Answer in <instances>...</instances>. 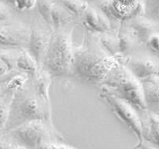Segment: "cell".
I'll return each instance as SVG.
<instances>
[{"instance_id": "cell-18", "label": "cell", "mask_w": 159, "mask_h": 149, "mask_svg": "<svg viewBox=\"0 0 159 149\" xmlns=\"http://www.w3.org/2000/svg\"><path fill=\"white\" fill-rule=\"evenodd\" d=\"M16 69L28 77L35 78L38 75L39 66L32 57L29 55L26 50H23L16 57Z\"/></svg>"}, {"instance_id": "cell-7", "label": "cell", "mask_w": 159, "mask_h": 149, "mask_svg": "<svg viewBox=\"0 0 159 149\" xmlns=\"http://www.w3.org/2000/svg\"><path fill=\"white\" fill-rule=\"evenodd\" d=\"M100 10L109 19L120 23L128 22L139 15L145 10L143 3L139 1H105L101 2Z\"/></svg>"}, {"instance_id": "cell-8", "label": "cell", "mask_w": 159, "mask_h": 149, "mask_svg": "<svg viewBox=\"0 0 159 149\" xmlns=\"http://www.w3.org/2000/svg\"><path fill=\"white\" fill-rule=\"evenodd\" d=\"M51 33L41 24H35L30 30V35L26 51L33 58L39 67L42 65L43 58L47 50V45L51 37Z\"/></svg>"}, {"instance_id": "cell-23", "label": "cell", "mask_w": 159, "mask_h": 149, "mask_svg": "<svg viewBox=\"0 0 159 149\" xmlns=\"http://www.w3.org/2000/svg\"><path fill=\"white\" fill-rule=\"evenodd\" d=\"M9 116V104L5 100H0V131L4 130Z\"/></svg>"}, {"instance_id": "cell-28", "label": "cell", "mask_w": 159, "mask_h": 149, "mask_svg": "<svg viewBox=\"0 0 159 149\" xmlns=\"http://www.w3.org/2000/svg\"><path fill=\"white\" fill-rule=\"evenodd\" d=\"M11 142H10L5 137H3L0 134V149H10Z\"/></svg>"}, {"instance_id": "cell-24", "label": "cell", "mask_w": 159, "mask_h": 149, "mask_svg": "<svg viewBox=\"0 0 159 149\" xmlns=\"http://www.w3.org/2000/svg\"><path fill=\"white\" fill-rule=\"evenodd\" d=\"M13 71L14 69H12L11 66L7 65L4 61V59L0 57V84L3 83L5 81V77Z\"/></svg>"}, {"instance_id": "cell-33", "label": "cell", "mask_w": 159, "mask_h": 149, "mask_svg": "<svg viewBox=\"0 0 159 149\" xmlns=\"http://www.w3.org/2000/svg\"><path fill=\"white\" fill-rule=\"evenodd\" d=\"M0 133H1V131H0Z\"/></svg>"}, {"instance_id": "cell-25", "label": "cell", "mask_w": 159, "mask_h": 149, "mask_svg": "<svg viewBox=\"0 0 159 149\" xmlns=\"http://www.w3.org/2000/svg\"><path fill=\"white\" fill-rule=\"evenodd\" d=\"M145 46L151 51H153L155 53H157L158 52V33H156L154 35H152L147 40V42L145 43Z\"/></svg>"}, {"instance_id": "cell-32", "label": "cell", "mask_w": 159, "mask_h": 149, "mask_svg": "<svg viewBox=\"0 0 159 149\" xmlns=\"http://www.w3.org/2000/svg\"><path fill=\"white\" fill-rule=\"evenodd\" d=\"M10 149H28V148L25 147L21 146V145L17 144V143H15V142H11V147H10Z\"/></svg>"}, {"instance_id": "cell-16", "label": "cell", "mask_w": 159, "mask_h": 149, "mask_svg": "<svg viewBox=\"0 0 159 149\" xmlns=\"http://www.w3.org/2000/svg\"><path fill=\"white\" fill-rule=\"evenodd\" d=\"M143 97L147 108L158 106V76L140 82Z\"/></svg>"}, {"instance_id": "cell-20", "label": "cell", "mask_w": 159, "mask_h": 149, "mask_svg": "<svg viewBox=\"0 0 159 149\" xmlns=\"http://www.w3.org/2000/svg\"><path fill=\"white\" fill-rule=\"evenodd\" d=\"M27 79H28V76L24 74V73L13 74L4 82L5 83L4 91L6 93H12L13 94L16 91H18L20 88H22L23 86H25Z\"/></svg>"}, {"instance_id": "cell-10", "label": "cell", "mask_w": 159, "mask_h": 149, "mask_svg": "<svg viewBox=\"0 0 159 149\" xmlns=\"http://www.w3.org/2000/svg\"><path fill=\"white\" fill-rule=\"evenodd\" d=\"M122 64L139 82L158 76V65L150 59H127Z\"/></svg>"}, {"instance_id": "cell-19", "label": "cell", "mask_w": 159, "mask_h": 149, "mask_svg": "<svg viewBox=\"0 0 159 149\" xmlns=\"http://www.w3.org/2000/svg\"><path fill=\"white\" fill-rule=\"evenodd\" d=\"M96 39L102 47V49L106 52H108L110 56L116 58L121 64V59L118 53V46H117V38L116 35L110 33H100L97 35Z\"/></svg>"}, {"instance_id": "cell-30", "label": "cell", "mask_w": 159, "mask_h": 149, "mask_svg": "<svg viewBox=\"0 0 159 149\" xmlns=\"http://www.w3.org/2000/svg\"><path fill=\"white\" fill-rule=\"evenodd\" d=\"M139 147H141V149H157V147L155 146L153 147V146L150 145V143L147 142V141H144V140L143 141V143L141 144Z\"/></svg>"}, {"instance_id": "cell-5", "label": "cell", "mask_w": 159, "mask_h": 149, "mask_svg": "<svg viewBox=\"0 0 159 149\" xmlns=\"http://www.w3.org/2000/svg\"><path fill=\"white\" fill-rule=\"evenodd\" d=\"M52 126L43 121L26 122L10 131V134L15 143L21 145L28 149H36L44 143L52 142L50 140Z\"/></svg>"}, {"instance_id": "cell-11", "label": "cell", "mask_w": 159, "mask_h": 149, "mask_svg": "<svg viewBox=\"0 0 159 149\" xmlns=\"http://www.w3.org/2000/svg\"><path fill=\"white\" fill-rule=\"evenodd\" d=\"M82 24L92 33H105L111 31V22L101 10L89 5L81 15Z\"/></svg>"}, {"instance_id": "cell-15", "label": "cell", "mask_w": 159, "mask_h": 149, "mask_svg": "<svg viewBox=\"0 0 159 149\" xmlns=\"http://www.w3.org/2000/svg\"><path fill=\"white\" fill-rule=\"evenodd\" d=\"M158 114L155 112L150 111L144 121H142L143 139L155 147L158 146Z\"/></svg>"}, {"instance_id": "cell-9", "label": "cell", "mask_w": 159, "mask_h": 149, "mask_svg": "<svg viewBox=\"0 0 159 149\" xmlns=\"http://www.w3.org/2000/svg\"><path fill=\"white\" fill-rule=\"evenodd\" d=\"M29 35L30 30L21 24L0 25V45L4 46L26 47Z\"/></svg>"}, {"instance_id": "cell-12", "label": "cell", "mask_w": 159, "mask_h": 149, "mask_svg": "<svg viewBox=\"0 0 159 149\" xmlns=\"http://www.w3.org/2000/svg\"><path fill=\"white\" fill-rule=\"evenodd\" d=\"M127 24L135 35L137 43L140 44L145 45V43L152 35L157 33L156 23L143 15H139L130 19Z\"/></svg>"}, {"instance_id": "cell-26", "label": "cell", "mask_w": 159, "mask_h": 149, "mask_svg": "<svg viewBox=\"0 0 159 149\" xmlns=\"http://www.w3.org/2000/svg\"><path fill=\"white\" fill-rule=\"evenodd\" d=\"M13 4L19 11H24L32 9L33 7L36 6V1H15Z\"/></svg>"}, {"instance_id": "cell-13", "label": "cell", "mask_w": 159, "mask_h": 149, "mask_svg": "<svg viewBox=\"0 0 159 149\" xmlns=\"http://www.w3.org/2000/svg\"><path fill=\"white\" fill-rule=\"evenodd\" d=\"M116 38L118 53L121 59V64H122L127 59H129L128 56L133 51L137 41L127 22L121 23L120 28L116 34Z\"/></svg>"}, {"instance_id": "cell-29", "label": "cell", "mask_w": 159, "mask_h": 149, "mask_svg": "<svg viewBox=\"0 0 159 149\" xmlns=\"http://www.w3.org/2000/svg\"><path fill=\"white\" fill-rule=\"evenodd\" d=\"M36 149H55L54 146H53V142H47V143H44L41 146L38 147Z\"/></svg>"}, {"instance_id": "cell-14", "label": "cell", "mask_w": 159, "mask_h": 149, "mask_svg": "<svg viewBox=\"0 0 159 149\" xmlns=\"http://www.w3.org/2000/svg\"><path fill=\"white\" fill-rule=\"evenodd\" d=\"M35 78L36 79L34 83V89L42 102L43 107L45 108L47 122L49 123V125L52 126L51 100H50V96H49V88H50L52 79L44 72L39 75H37Z\"/></svg>"}, {"instance_id": "cell-22", "label": "cell", "mask_w": 159, "mask_h": 149, "mask_svg": "<svg viewBox=\"0 0 159 149\" xmlns=\"http://www.w3.org/2000/svg\"><path fill=\"white\" fill-rule=\"evenodd\" d=\"M53 4L54 2H49V1L36 2V7L39 11V14L41 17L43 21L50 27H51V12Z\"/></svg>"}, {"instance_id": "cell-2", "label": "cell", "mask_w": 159, "mask_h": 149, "mask_svg": "<svg viewBox=\"0 0 159 149\" xmlns=\"http://www.w3.org/2000/svg\"><path fill=\"white\" fill-rule=\"evenodd\" d=\"M74 27L75 25L69 30L61 29L52 33L41 65L43 72L51 79L65 78L72 74Z\"/></svg>"}, {"instance_id": "cell-17", "label": "cell", "mask_w": 159, "mask_h": 149, "mask_svg": "<svg viewBox=\"0 0 159 149\" xmlns=\"http://www.w3.org/2000/svg\"><path fill=\"white\" fill-rule=\"evenodd\" d=\"M74 19V16L63 5L54 3L51 12V28L53 32L64 29Z\"/></svg>"}, {"instance_id": "cell-27", "label": "cell", "mask_w": 159, "mask_h": 149, "mask_svg": "<svg viewBox=\"0 0 159 149\" xmlns=\"http://www.w3.org/2000/svg\"><path fill=\"white\" fill-rule=\"evenodd\" d=\"M10 17V11L8 8L3 3L0 2V24L7 20Z\"/></svg>"}, {"instance_id": "cell-21", "label": "cell", "mask_w": 159, "mask_h": 149, "mask_svg": "<svg viewBox=\"0 0 159 149\" xmlns=\"http://www.w3.org/2000/svg\"><path fill=\"white\" fill-rule=\"evenodd\" d=\"M61 5L74 17L75 16L81 17V15L83 14L85 10L88 8L89 4L88 2H83V1H66V2H62Z\"/></svg>"}, {"instance_id": "cell-3", "label": "cell", "mask_w": 159, "mask_h": 149, "mask_svg": "<svg viewBox=\"0 0 159 149\" xmlns=\"http://www.w3.org/2000/svg\"><path fill=\"white\" fill-rule=\"evenodd\" d=\"M103 92L122 99L136 111H146L140 82L131 74L123 64L115 67L102 83Z\"/></svg>"}, {"instance_id": "cell-4", "label": "cell", "mask_w": 159, "mask_h": 149, "mask_svg": "<svg viewBox=\"0 0 159 149\" xmlns=\"http://www.w3.org/2000/svg\"><path fill=\"white\" fill-rule=\"evenodd\" d=\"M33 121H43L49 125L45 108L35 89L23 86L11 95L9 103V116L5 129L11 130Z\"/></svg>"}, {"instance_id": "cell-31", "label": "cell", "mask_w": 159, "mask_h": 149, "mask_svg": "<svg viewBox=\"0 0 159 149\" xmlns=\"http://www.w3.org/2000/svg\"><path fill=\"white\" fill-rule=\"evenodd\" d=\"M53 146H54V148L55 149H75L71 147H68L66 145L64 144H60V143H53Z\"/></svg>"}, {"instance_id": "cell-1", "label": "cell", "mask_w": 159, "mask_h": 149, "mask_svg": "<svg viewBox=\"0 0 159 149\" xmlns=\"http://www.w3.org/2000/svg\"><path fill=\"white\" fill-rule=\"evenodd\" d=\"M119 64L116 58L103 50L96 37L88 33L80 46L74 47L72 74L88 83L102 84Z\"/></svg>"}, {"instance_id": "cell-6", "label": "cell", "mask_w": 159, "mask_h": 149, "mask_svg": "<svg viewBox=\"0 0 159 149\" xmlns=\"http://www.w3.org/2000/svg\"><path fill=\"white\" fill-rule=\"evenodd\" d=\"M100 97L108 104L119 120H121L136 135L138 143L135 146V148H138L143 143V139L142 134V120L136 109L122 101V99L106 92L102 91V93L100 94Z\"/></svg>"}]
</instances>
